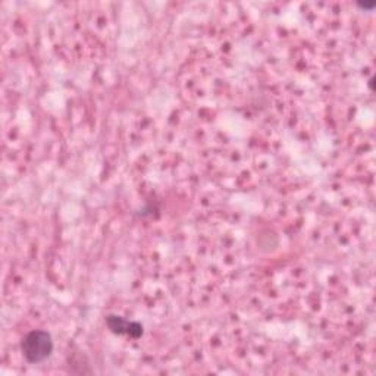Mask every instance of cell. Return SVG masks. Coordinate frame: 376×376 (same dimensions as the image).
I'll return each mask as SVG.
<instances>
[{
    "instance_id": "6da1fadb",
    "label": "cell",
    "mask_w": 376,
    "mask_h": 376,
    "mask_svg": "<svg viewBox=\"0 0 376 376\" xmlns=\"http://www.w3.org/2000/svg\"><path fill=\"white\" fill-rule=\"evenodd\" d=\"M21 353L31 365L47 360L53 353L52 336L43 329H34L29 332L21 341Z\"/></svg>"
},
{
    "instance_id": "7a4b0ae2",
    "label": "cell",
    "mask_w": 376,
    "mask_h": 376,
    "mask_svg": "<svg viewBox=\"0 0 376 376\" xmlns=\"http://www.w3.org/2000/svg\"><path fill=\"white\" fill-rule=\"evenodd\" d=\"M106 325L109 331L115 336H128L131 338H140L144 333V328L142 324L128 320L118 315H109L106 317Z\"/></svg>"
},
{
    "instance_id": "3957f363",
    "label": "cell",
    "mask_w": 376,
    "mask_h": 376,
    "mask_svg": "<svg viewBox=\"0 0 376 376\" xmlns=\"http://www.w3.org/2000/svg\"><path fill=\"white\" fill-rule=\"evenodd\" d=\"M357 6L363 10H372L376 6V3L375 2H365V3L361 2V3H357Z\"/></svg>"
}]
</instances>
